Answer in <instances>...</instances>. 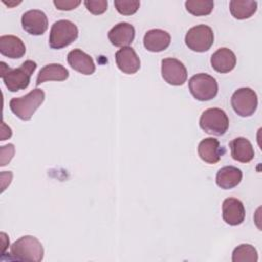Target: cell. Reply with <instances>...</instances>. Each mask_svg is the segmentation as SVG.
<instances>
[{"label":"cell","mask_w":262,"mask_h":262,"mask_svg":"<svg viewBox=\"0 0 262 262\" xmlns=\"http://www.w3.org/2000/svg\"><path fill=\"white\" fill-rule=\"evenodd\" d=\"M0 76L4 85L10 92H16L26 89L31 80L32 74L37 68V63L33 60H26L16 69H10L5 62H1Z\"/></svg>","instance_id":"6da1fadb"},{"label":"cell","mask_w":262,"mask_h":262,"mask_svg":"<svg viewBox=\"0 0 262 262\" xmlns=\"http://www.w3.org/2000/svg\"><path fill=\"white\" fill-rule=\"evenodd\" d=\"M10 255L19 261L40 262L44 256V249L37 237L25 235L10 246Z\"/></svg>","instance_id":"7a4b0ae2"},{"label":"cell","mask_w":262,"mask_h":262,"mask_svg":"<svg viewBox=\"0 0 262 262\" xmlns=\"http://www.w3.org/2000/svg\"><path fill=\"white\" fill-rule=\"evenodd\" d=\"M45 98V93L42 89L36 88L30 91L28 94L20 97H13L9 101V107L11 112L20 120H31L34 113L42 104Z\"/></svg>","instance_id":"3957f363"},{"label":"cell","mask_w":262,"mask_h":262,"mask_svg":"<svg viewBox=\"0 0 262 262\" xmlns=\"http://www.w3.org/2000/svg\"><path fill=\"white\" fill-rule=\"evenodd\" d=\"M77 26L68 19L55 21L50 30L49 45L53 49H61L69 46L78 38Z\"/></svg>","instance_id":"277c9868"},{"label":"cell","mask_w":262,"mask_h":262,"mask_svg":"<svg viewBox=\"0 0 262 262\" xmlns=\"http://www.w3.org/2000/svg\"><path fill=\"white\" fill-rule=\"evenodd\" d=\"M228 126V117L226 113L221 108H208L201 115L200 127L208 134L215 136L223 135L227 131Z\"/></svg>","instance_id":"5b68a950"},{"label":"cell","mask_w":262,"mask_h":262,"mask_svg":"<svg viewBox=\"0 0 262 262\" xmlns=\"http://www.w3.org/2000/svg\"><path fill=\"white\" fill-rule=\"evenodd\" d=\"M188 88L195 99L200 101H207L217 95L218 83L212 76L200 73L189 79Z\"/></svg>","instance_id":"8992f818"},{"label":"cell","mask_w":262,"mask_h":262,"mask_svg":"<svg viewBox=\"0 0 262 262\" xmlns=\"http://www.w3.org/2000/svg\"><path fill=\"white\" fill-rule=\"evenodd\" d=\"M214 43V33L207 25H198L189 29L185 35L186 46L195 52L208 51Z\"/></svg>","instance_id":"52a82bcc"},{"label":"cell","mask_w":262,"mask_h":262,"mask_svg":"<svg viewBox=\"0 0 262 262\" xmlns=\"http://www.w3.org/2000/svg\"><path fill=\"white\" fill-rule=\"evenodd\" d=\"M231 106L241 117L252 116L258 106L256 92L249 87L238 88L231 96Z\"/></svg>","instance_id":"ba28073f"},{"label":"cell","mask_w":262,"mask_h":262,"mask_svg":"<svg viewBox=\"0 0 262 262\" xmlns=\"http://www.w3.org/2000/svg\"><path fill=\"white\" fill-rule=\"evenodd\" d=\"M162 77L170 85L181 86L186 82L187 71L184 64L172 57L164 58L162 60Z\"/></svg>","instance_id":"9c48e42d"},{"label":"cell","mask_w":262,"mask_h":262,"mask_svg":"<svg viewBox=\"0 0 262 262\" xmlns=\"http://www.w3.org/2000/svg\"><path fill=\"white\" fill-rule=\"evenodd\" d=\"M21 26L30 35L40 36L46 32L48 28V19L42 10L31 9L23 14Z\"/></svg>","instance_id":"30bf717a"},{"label":"cell","mask_w":262,"mask_h":262,"mask_svg":"<svg viewBox=\"0 0 262 262\" xmlns=\"http://www.w3.org/2000/svg\"><path fill=\"white\" fill-rule=\"evenodd\" d=\"M108 40L116 47H128L134 40L135 30L129 23H119L115 25L107 34Z\"/></svg>","instance_id":"8fae6325"},{"label":"cell","mask_w":262,"mask_h":262,"mask_svg":"<svg viewBox=\"0 0 262 262\" xmlns=\"http://www.w3.org/2000/svg\"><path fill=\"white\" fill-rule=\"evenodd\" d=\"M244 204L235 198H227L222 204L223 220L232 226L239 225L245 220Z\"/></svg>","instance_id":"7c38bea8"},{"label":"cell","mask_w":262,"mask_h":262,"mask_svg":"<svg viewBox=\"0 0 262 262\" xmlns=\"http://www.w3.org/2000/svg\"><path fill=\"white\" fill-rule=\"evenodd\" d=\"M116 63L121 72L132 75L140 69V59L133 48L123 47L116 52Z\"/></svg>","instance_id":"4fadbf2b"},{"label":"cell","mask_w":262,"mask_h":262,"mask_svg":"<svg viewBox=\"0 0 262 262\" xmlns=\"http://www.w3.org/2000/svg\"><path fill=\"white\" fill-rule=\"evenodd\" d=\"M225 150L220 145L218 139L213 137L203 139L198 146V154L200 158L208 164H216L219 162Z\"/></svg>","instance_id":"5bb4252c"},{"label":"cell","mask_w":262,"mask_h":262,"mask_svg":"<svg viewBox=\"0 0 262 262\" xmlns=\"http://www.w3.org/2000/svg\"><path fill=\"white\" fill-rule=\"evenodd\" d=\"M171 42V36L168 32L161 29H152L145 33L143 45L150 52H161L168 48Z\"/></svg>","instance_id":"9a60e30c"},{"label":"cell","mask_w":262,"mask_h":262,"mask_svg":"<svg viewBox=\"0 0 262 262\" xmlns=\"http://www.w3.org/2000/svg\"><path fill=\"white\" fill-rule=\"evenodd\" d=\"M236 64V56L230 49L222 47L217 49L211 56L212 68L221 74L229 73Z\"/></svg>","instance_id":"2e32d148"},{"label":"cell","mask_w":262,"mask_h":262,"mask_svg":"<svg viewBox=\"0 0 262 262\" xmlns=\"http://www.w3.org/2000/svg\"><path fill=\"white\" fill-rule=\"evenodd\" d=\"M68 62L72 69L83 75H92L95 72L92 57L81 49L71 50L68 53Z\"/></svg>","instance_id":"e0dca14e"},{"label":"cell","mask_w":262,"mask_h":262,"mask_svg":"<svg viewBox=\"0 0 262 262\" xmlns=\"http://www.w3.org/2000/svg\"><path fill=\"white\" fill-rule=\"evenodd\" d=\"M0 52L9 58H20L26 53V46L21 39L13 35H3L0 37Z\"/></svg>","instance_id":"ac0fdd59"},{"label":"cell","mask_w":262,"mask_h":262,"mask_svg":"<svg viewBox=\"0 0 262 262\" xmlns=\"http://www.w3.org/2000/svg\"><path fill=\"white\" fill-rule=\"evenodd\" d=\"M231 157L241 163H249L254 159L255 152L252 143L245 137H236L229 142Z\"/></svg>","instance_id":"d6986e66"},{"label":"cell","mask_w":262,"mask_h":262,"mask_svg":"<svg viewBox=\"0 0 262 262\" xmlns=\"http://www.w3.org/2000/svg\"><path fill=\"white\" fill-rule=\"evenodd\" d=\"M243 178L242 171L233 166H225L216 174V183L223 189H231L239 184Z\"/></svg>","instance_id":"ffe728a7"},{"label":"cell","mask_w":262,"mask_h":262,"mask_svg":"<svg viewBox=\"0 0 262 262\" xmlns=\"http://www.w3.org/2000/svg\"><path fill=\"white\" fill-rule=\"evenodd\" d=\"M69 77V71L59 63H49L44 66L36 80V86L47 81H64Z\"/></svg>","instance_id":"44dd1931"},{"label":"cell","mask_w":262,"mask_h":262,"mask_svg":"<svg viewBox=\"0 0 262 262\" xmlns=\"http://www.w3.org/2000/svg\"><path fill=\"white\" fill-rule=\"evenodd\" d=\"M257 5V1L253 0H231L229 2V9L234 18L247 19L256 12Z\"/></svg>","instance_id":"7402d4cb"},{"label":"cell","mask_w":262,"mask_h":262,"mask_svg":"<svg viewBox=\"0 0 262 262\" xmlns=\"http://www.w3.org/2000/svg\"><path fill=\"white\" fill-rule=\"evenodd\" d=\"M233 262H257V250L250 244H242L237 246L232 253Z\"/></svg>","instance_id":"603a6c76"},{"label":"cell","mask_w":262,"mask_h":262,"mask_svg":"<svg viewBox=\"0 0 262 262\" xmlns=\"http://www.w3.org/2000/svg\"><path fill=\"white\" fill-rule=\"evenodd\" d=\"M186 10L195 15H208L214 8V2L212 0H187L185 1Z\"/></svg>","instance_id":"cb8c5ba5"},{"label":"cell","mask_w":262,"mask_h":262,"mask_svg":"<svg viewBox=\"0 0 262 262\" xmlns=\"http://www.w3.org/2000/svg\"><path fill=\"white\" fill-rule=\"evenodd\" d=\"M114 4L118 12L123 15L134 14L140 6V2L136 0H115Z\"/></svg>","instance_id":"d4e9b609"},{"label":"cell","mask_w":262,"mask_h":262,"mask_svg":"<svg viewBox=\"0 0 262 262\" xmlns=\"http://www.w3.org/2000/svg\"><path fill=\"white\" fill-rule=\"evenodd\" d=\"M84 4L87 10L95 15L105 12L107 9V1L105 0H87L84 1Z\"/></svg>","instance_id":"484cf974"},{"label":"cell","mask_w":262,"mask_h":262,"mask_svg":"<svg viewBox=\"0 0 262 262\" xmlns=\"http://www.w3.org/2000/svg\"><path fill=\"white\" fill-rule=\"evenodd\" d=\"M53 4L59 10H72V9L77 8L81 4V1H79V0H54Z\"/></svg>","instance_id":"4316f807"},{"label":"cell","mask_w":262,"mask_h":262,"mask_svg":"<svg viewBox=\"0 0 262 262\" xmlns=\"http://www.w3.org/2000/svg\"><path fill=\"white\" fill-rule=\"evenodd\" d=\"M14 154V146L13 144L9 143L7 145L1 146V163L0 166H5L7 163L10 162Z\"/></svg>","instance_id":"83f0119b"}]
</instances>
